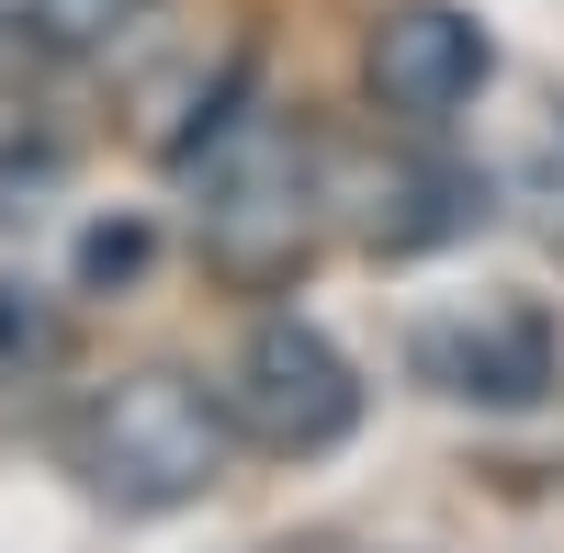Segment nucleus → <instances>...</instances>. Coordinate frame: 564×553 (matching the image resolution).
Instances as JSON below:
<instances>
[{"instance_id": "nucleus-8", "label": "nucleus", "mask_w": 564, "mask_h": 553, "mask_svg": "<svg viewBox=\"0 0 564 553\" xmlns=\"http://www.w3.org/2000/svg\"><path fill=\"white\" fill-rule=\"evenodd\" d=\"M68 170H79V135L34 102V79H0V238L57 215Z\"/></svg>"}, {"instance_id": "nucleus-7", "label": "nucleus", "mask_w": 564, "mask_h": 553, "mask_svg": "<svg viewBox=\"0 0 564 553\" xmlns=\"http://www.w3.org/2000/svg\"><path fill=\"white\" fill-rule=\"evenodd\" d=\"M79 373V328L45 283H0V419H57Z\"/></svg>"}, {"instance_id": "nucleus-9", "label": "nucleus", "mask_w": 564, "mask_h": 553, "mask_svg": "<svg viewBox=\"0 0 564 553\" xmlns=\"http://www.w3.org/2000/svg\"><path fill=\"white\" fill-rule=\"evenodd\" d=\"M148 12V0H0V79H57Z\"/></svg>"}, {"instance_id": "nucleus-6", "label": "nucleus", "mask_w": 564, "mask_h": 553, "mask_svg": "<svg viewBox=\"0 0 564 553\" xmlns=\"http://www.w3.org/2000/svg\"><path fill=\"white\" fill-rule=\"evenodd\" d=\"M361 79L384 124H417V135H452L475 113V90L497 79V45L475 12H452V0H384L361 34Z\"/></svg>"}, {"instance_id": "nucleus-3", "label": "nucleus", "mask_w": 564, "mask_h": 553, "mask_svg": "<svg viewBox=\"0 0 564 553\" xmlns=\"http://www.w3.org/2000/svg\"><path fill=\"white\" fill-rule=\"evenodd\" d=\"M497 215V181L452 159V135L384 124V148H327V226H350L372 260H430Z\"/></svg>"}, {"instance_id": "nucleus-2", "label": "nucleus", "mask_w": 564, "mask_h": 553, "mask_svg": "<svg viewBox=\"0 0 564 553\" xmlns=\"http://www.w3.org/2000/svg\"><path fill=\"white\" fill-rule=\"evenodd\" d=\"M57 452H68L79 497H102L113 520H170L226 486L238 430H226V395L204 373L135 361V373H102L79 406H57Z\"/></svg>"}, {"instance_id": "nucleus-10", "label": "nucleus", "mask_w": 564, "mask_h": 553, "mask_svg": "<svg viewBox=\"0 0 564 553\" xmlns=\"http://www.w3.org/2000/svg\"><path fill=\"white\" fill-rule=\"evenodd\" d=\"M497 193L520 204L542 238H564V102H542V124H531V148L497 170Z\"/></svg>"}, {"instance_id": "nucleus-4", "label": "nucleus", "mask_w": 564, "mask_h": 553, "mask_svg": "<svg viewBox=\"0 0 564 553\" xmlns=\"http://www.w3.org/2000/svg\"><path fill=\"white\" fill-rule=\"evenodd\" d=\"M226 430H238V452H271V464H316V452H339L361 430V373L350 350L316 328V316L271 305L260 328L238 339V361H226Z\"/></svg>"}, {"instance_id": "nucleus-1", "label": "nucleus", "mask_w": 564, "mask_h": 553, "mask_svg": "<svg viewBox=\"0 0 564 553\" xmlns=\"http://www.w3.org/2000/svg\"><path fill=\"white\" fill-rule=\"evenodd\" d=\"M170 181H181L204 271L238 283V294H282L316 260V238H327V148L249 68H226L204 124L170 135Z\"/></svg>"}, {"instance_id": "nucleus-11", "label": "nucleus", "mask_w": 564, "mask_h": 553, "mask_svg": "<svg viewBox=\"0 0 564 553\" xmlns=\"http://www.w3.org/2000/svg\"><path fill=\"white\" fill-rule=\"evenodd\" d=\"M135 260H148V226H90V249H79V283H124Z\"/></svg>"}, {"instance_id": "nucleus-5", "label": "nucleus", "mask_w": 564, "mask_h": 553, "mask_svg": "<svg viewBox=\"0 0 564 553\" xmlns=\"http://www.w3.org/2000/svg\"><path fill=\"white\" fill-rule=\"evenodd\" d=\"M406 384H430L441 406L520 419V406H542L564 384V328L542 294H463L406 328Z\"/></svg>"}]
</instances>
